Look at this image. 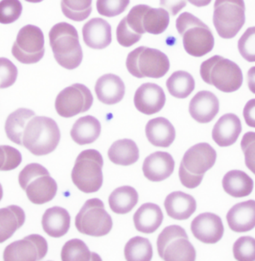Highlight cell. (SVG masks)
<instances>
[{
  "label": "cell",
  "instance_id": "2e32d148",
  "mask_svg": "<svg viewBox=\"0 0 255 261\" xmlns=\"http://www.w3.org/2000/svg\"><path fill=\"white\" fill-rule=\"evenodd\" d=\"M135 107L140 113L151 115L164 108L166 95L161 86L154 83H144L138 88L134 97Z\"/></svg>",
  "mask_w": 255,
  "mask_h": 261
},
{
  "label": "cell",
  "instance_id": "30bf717a",
  "mask_svg": "<svg viewBox=\"0 0 255 261\" xmlns=\"http://www.w3.org/2000/svg\"><path fill=\"white\" fill-rule=\"evenodd\" d=\"M244 0H216L213 22L218 35L224 39H232L245 23Z\"/></svg>",
  "mask_w": 255,
  "mask_h": 261
},
{
  "label": "cell",
  "instance_id": "6da1fadb",
  "mask_svg": "<svg viewBox=\"0 0 255 261\" xmlns=\"http://www.w3.org/2000/svg\"><path fill=\"white\" fill-rule=\"evenodd\" d=\"M54 57L60 66L73 70L80 65L82 49L77 30L71 24L61 22L53 25L49 33Z\"/></svg>",
  "mask_w": 255,
  "mask_h": 261
},
{
  "label": "cell",
  "instance_id": "8fae6325",
  "mask_svg": "<svg viewBox=\"0 0 255 261\" xmlns=\"http://www.w3.org/2000/svg\"><path fill=\"white\" fill-rule=\"evenodd\" d=\"M75 224L81 233L95 238L108 234L113 227L112 218L99 198H91L84 203L76 216Z\"/></svg>",
  "mask_w": 255,
  "mask_h": 261
},
{
  "label": "cell",
  "instance_id": "83f0119b",
  "mask_svg": "<svg viewBox=\"0 0 255 261\" xmlns=\"http://www.w3.org/2000/svg\"><path fill=\"white\" fill-rule=\"evenodd\" d=\"M25 221V212L20 206L11 205L0 209V243L12 238Z\"/></svg>",
  "mask_w": 255,
  "mask_h": 261
},
{
  "label": "cell",
  "instance_id": "44dd1931",
  "mask_svg": "<svg viewBox=\"0 0 255 261\" xmlns=\"http://www.w3.org/2000/svg\"><path fill=\"white\" fill-rule=\"evenodd\" d=\"M82 34L86 45L92 49H105L112 41L111 27L102 18L91 19L84 24Z\"/></svg>",
  "mask_w": 255,
  "mask_h": 261
},
{
  "label": "cell",
  "instance_id": "836d02e7",
  "mask_svg": "<svg viewBox=\"0 0 255 261\" xmlns=\"http://www.w3.org/2000/svg\"><path fill=\"white\" fill-rule=\"evenodd\" d=\"M63 261L102 260L100 256L91 252L87 245L79 239H73L65 243L61 250Z\"/></svg>",
  "mask_w": 255,
  "mask_h": 261
},
{
  "label": "cell",
  "instance_id": "7c38bea8",
  "mask_svg": "<svg viewBox=\"0 0 255 261\" xmlns=\"http://www.w3.org/2000/svg\"><path fill=\"white\" fill-rule=\"evenodd\" d=\"M44 35L39 27L26 25L21 28L13 44L12 54L20 63H38L45 54Z\"/></svg>",
  "mask_w": 255,
  "mask_h": 261
},
{
  "label": "cell",
  "instance_id": "5bb4252c",
  "mask_svg": "<svg viewBox=\"0 0 255 261\" xmlns=\"http://www.w3.org/2000/svg\"><path fill=\"white\" fill-rule=\"evenodd\" d=\"M48 243L44 237L31 234L7 246L3 254L6 261H37L45 257Z\"/></svg>",
  "mask_w": 255,
  "mask_h": 261
},
{
  "label": "cell",
  "instance_id": "ee69618b",
  "mask_svg": "<svg viewBox=\"0 0 255 261\" xmlns=\"http://www.w3.org/2000/svg\"><path fill=\"white\" fill-rule=\"evenodd\" d=\"M142 35L135 33L129 27L125 17L121 20L116 29L118 43L125 47H129L138 43L141 39Z\"/></svg>",
  "mask_w": 255,
  "mask_h": 261
},
{
  "label": "cell",
  "instance_id": "e575fe53",
  "mask_svg": "<svg viewBox=\"0 0 255 261\" xmlns=\"http://www.w3.org/2000/svg\"><path fill=\"white\" fill-rule=\"evenodd\" d=\"M170 24V14L166 9L149 7L143 16V27L146 33L160 35Z\"/></svg>",
  "mask_w": 255,
  "mask_h": 261
},
{
  "label": "cell",
  "instance_id": "f6af8a7d",
  "mask_svg": "<svg viewBox=\"0 0 255 261\" xmlns=\"http://www.w3.org/2000/svg\"><path fill=\"white\" fill-rule=\"evenodd\" d=\"M240 144L245 156V166L255 174V132L244 134Z\"/></svg>",
  "mask_w": 255,
  "mask_h": 261
},
{
  "label": "cell",
  "instance_id": "816d5d0a",
  "mask_svg": "<svg viewBox=\"0 0 255 261\" xmlns=\"http://www.w3.org/2000/svg\"><path fill=\"white\" fill-rule=\"evenodd\" d=\"M25 1L28 2V3H41V2L44 1V0H25Z\"/></svg>",
  "mask_w": 255,
  "mask_h": 261
},
{
  "label": "cell",
  "instance_id": "f546056e",
  "mask_svg": "<svg viewBox=\"0 0 255 261\" xmlns=\"http://www.w3.org/2000/svg\"><path fill=\"white\" fill-rule=\"evenodd\" d=\"M108 156L114 164L131 166L139 160V149L132 139H120L112 144L108 150Z\"/></svg>",
  "mask_w": 255,
  "mask_h": 261
},
{
  "label": "cell",
  "instance_id": "cb8c5ba5",
  "mask_svg": "<svg viewBox=\"0 0 255 261\" xmlns=\"http://www.w3.org/2000/svg\"><path fill=\"white\" fill-rule=\"evenodd\" d=\"M146 135L151 145L168 148L175 139V129L167 118L163 117L151 119L146 126Z\"/></svg>",
  "mask_w": 255,
  "mask_h": 261
},
{
  "label": "cell",
  "instance_id": "ba28073f",
  "mask_svg": "<svg viewBox=\"0 0 255 261\" xmlns=\"http://www.w3.org/2000/svg\"><path fill=\"white\" fill-rule=\"evenodd\" d=\"M126 67L135 77L158 79L167 74L170 64L168 57L162 51L140 46L128 55Z\"/></svg>",
  "mask_w": 255,
  "mask_h": 261
},
{
  "label": "cell",
  "instance_id": "f35d334b",
  "mask_svg": "<svg viewBox=\"0 0 255 261\" xmlns=\"http://www.w3.org/2000/svg\"><path fill=\"white\" fill-rule=\"evenodd\" d=\"M23 12L20 0H2L0 2V23L11 24L17 21Z\"/></svg>",
  "mask_w": 255,
  "mask_h": 261
},
{
  "label": "cell",
  "instance_id": "ab89813d",
  "mask_svg": "<svg viewBox=\"0 0 255 261\" xmlns=\"http://www.w3.org/2000/svg\"><path fill=\"white\" fill-rule=\"evenodd\" d=\"M22 162V155L18 150L9 145L0 146V171L15 169Z\"/></svg>",
  "mask_w": 255,
  "mask_h": 261
},
{
  "label": "cell",
  "instance_id": "8992f818",
  "mask_svg": "<svg viewBox=\"0 0 255 261\" xmlns=\"http://www.w3.org/2000/svg\"><path fill=\"white\" fill-rule=\"evenodd\" d=\"M18 180L28 200L33 204L49 202L58 191L56 181L51 177L47 169L38 163L27 165L20 171Z\"/></svg>",
  "mask_w": 255,
  "mask_h": 261
},
{
  "label": "cell",
  "instance_id": "9a60e30c",
  "mask_svg": "<svg viewBox=\"0 0 255 261\" xmlns=\"http://www.w3.org/2000/svg\"><path fill=\"white\" fill-rule=\"evenodd\" d=\"M190 227L194 236L205 244L218 243L224 234L221 218L212 213L199 214L193 220Z\"/></svg>",
  "mask_w": 255,
  "mask_h": 261
},
{
  "label": "cell",
  "instance_id": "d590c367",
  "mask_svg": "<svg viewBox=\"0 0 255 261\" xmlns=\"http://www.w3.org/2000/svg\"><path fill=\"white\" fill-rule=\"evenodd\" d=\"M124 254L126 260L150 261L153 256L152 246L147 238L135 237L125 245Z\"/></svg>",
  "mask_w": 255,
  "mask_h": 261
},
{
  "label": "cell",
  "instance_id": "60d3db41",
  "mask_svg": "<svg viewBox=\"0 0 255 261\" xmlns=\"http://www.w3.org/2000/svg\"><path fill=\"white\" fill-rule=\"evenodd\" d=\"M240 55L248 62H255V27H249L238 41Z\"/></svg>",
  "mask_w": 255,
  "mask_h": 261
},
{
  "label": "cell",
  "instance_id": "8d00e7d4",
  "mask_svg": "<svg viewBox=\"0 0 255 261\" xmlns=\"http://www.w3.org/2000/svg\"><path fill=\"white\" fill-rule=\"evenodd\" d=\"M60 6L65 17L74 21L86 20L92 12V0H61Z\"/></svg>",
  "mask_w": 255,
  "mask_h": 261
},
{
  "label": "cell",
  "instance_id": "74e56055",
  "mask_svg": "<svg viewBox=\"0 0 255 261\" xmlns=\"http://www.w3.org/2000/svg\"><path fill=\"white\" fill-rule=\"evenodd\" d=\"M233 253L237 260H255V239L249 236L239 238L233 246Z\"/></svg>",
  "mask_w": 255,
  "mask_h": 261
},
{
  "label": "cell",
  "instance_id": "ac0fdd59",
  "mask_svg": "<svg viewBox=\"0 0 255 261\" xmlns=\"http://www.w3.org/2000/svg\"><path fill=\"white\" fill-rule=\"evenodd\" d=\"M174 169V159L167 152H154L143 162V174L148 180L152 182L166 180L173 174Z\"/></svg>",
  "mask_w": 255,
  "mask_h": 261
},
{
  "label": "cell",
  "instance_id": "c3c4849f",
  "mask_svg": "<svg viewBox=\"0 0 255 261\" xmlns=\"http://www.w3.org/2000/svg\"><path fill=\"white\" fill-rule=\"evenodd\" d=\"M243 117L248 126L255 128V99H251L245 104Z\"/></svg>",
  "mask_w": 255,
  "mask_h": 261
},
{
  "label": "cell",
  "instance_id": "3957f363",
  "mask_svg": "<svg viewBox=\"0 0 255 261\" xmlns=\"http://www.w3.org/2000/svg\"><path fill=\"white\" fill-rule=\"evenodd\" d=\"M216 152L208 143H199L186 150L179 168V178L183 186L195 189L200 185L204 175L216 160Z\"/></svg>",
  "mask_w": 255,
  "mask_h": 261
},
{
  "label": "cell",
  "instance_id": "277c9868",
  "mask_svg": "<svg viewBox=\"0 0 255 261\" xmlns=\"http://www.w3.org/2000/svg\"><path fill=\"white\" fill-rule=\"evenodd\" d=\"M176 28L183 38L186 52L194 57H202L211 52L214 46V37L206 24L189 12L178 17Z\"/></svg>",
  "mask_w": 255,
  "mask_h": 261
},
{
  "label": "cell",
  "instance_id": "f907efd6",
  "mask_svg": "<svg viewBox=\"0 0 255 261\" xmlns=\"http://www.w3.org/2000/svg\"><path fill=\"white\" fill-rule=\"evenodd\" d=\"M187 1L197 7H204V6H208L212 0H187Z\"/></svg>",
  "mask_w": 255,
  "mask_h": 261
},
{
  "label": "cell",
  "instance_id": "681fc988",
  "mask_svg": "<svg viewBox=\"0 0 255 261\" xmlns=\"http://www.w3.org/2000/svg\"><path fill=\"white\" fill-rule=\"evenodd\" d=\"M247 83L249 90L255 94V66L248 70L247 73Z\"/></svg>",
  "mask_w": 255,
  "mask_h": 261
},
{
  "label": "cell",
  "instance_id": "603a6c76",
  "mask_svg": "<svg viewBox=\"0 0 255 261\" xmlns=\"http://www.w3.org/2000/svg\"><path fill=\"white\" fill-rule=\"evenodd\" d=\"M197 206V201L192 195L180 191L170 193L164 201L167 214L176 220L189 219L195 213Z\"/></svg>",
  "mask_w": 255,
  "mask_h": 261
},
{
  "label": "cell",
  "instance_id": "d6986e66",
  "mask_svg": "<svg viewBox=\"0 0 255 261\" xmlns=\"http://www.w3.org/2000/svg\"><path fill=\"white\" fill-rule=\"evenodd\" d=\"M242 132V124L235 114L228 113L222 115L213 126L212 138L220 147L234 145Z\"/></svg>",
  "mask_w": 255,
  "mask_h": 261
},
{
  "label": "cell",
  "instance_id": "4fadbf2b",
  "mask_svg": "<svg viewBox=\"0 0 255 261\" xmlns=\"http://www.w3.org/2000/svg\"><path fill=\"white\" fill-rule=\"evenodd\" d=\"M91 91L79 83L65 88L59 93L55 100V110L63 118H72L75 115L88 111L93 105Z\"/></svg>",
  "mask_w": 255,
  "mask_h": 261
},
{
  "label": "cell",
  "instance_id": "f5cc1de1",
  "mask_svg": "<svg viewBox=\"0 0 255 261\" xmlns=\"http://www.w3.org/2000/svg\"><path fill=\"white\" fill-rule=\"evenodd\" d=\"M3 187H2L1 184H0V201H1L2 198H3Z\"/></svg>",
  "mask_w": 255,
  "mask_h": 261
},
{
  "label": "cell",
  "instance_id": "484cf974",
  "mask_svg": "<svg viewBox=\"0 0 255 261\" xmlns=\"http://www.w3.org/2000/svg\"><path fill=\"white\" fill-rule=\"evenodd\" d=\"M135 228L143 233H153L162 225L164 214L158 205L152 203L143 204L133 217Z\"/></svg>",
  "mask_w": 255,
  "mask_h": 261
},
{
  "label": "cell",
  "instance_id": "1f68e13d",
  "mask_svg": "<svg viewBox=\"0 0 255 261\" xmlns=\"http://www.w3.org/2000/svg\"><path fill=\"white\" fill-rule=\"evenodd\" d=\"M138 192L130 186L119 187L112 192L108 198L110 208L116 214L131 212L138 202Z\"/></svg>",
  "mask_w": 255,
  "mask_h": 261
},
{
  "label": "cell",
  "instance_id": "7bdbcfd3",
  "mask_svg": "<svg viewBox=\"0 0 255 261\" xmlns=\"http://www.w3.org/2000/svg\"><path fill=\"white\" fill-rule=\"evenodd\" d=\"M18 70L7 58H0V89H7L15 83Z\"/></svg>",
  "mask_w": 255,
  "mask_h": 261
},
{
  "label": "cell",
  "instance_id": "f1b7e54d",
  "mask_svg": "<svg viewBox=\"0 0 255 261\" xmlns=\"http://www.w3.org/2000/svg\"><path fill=\"white\" fill-rule=\"evenodd\" d=\"M222 187L226 193L233 198H244L252 193L254 181L244 171L232 170L223 177Z\"/></svg>",
  "mask_w": 255,
  "mask_h": 261
},
{
  "label": "cell",
  "instance_id": "5b68a950",
  "mask_svg": "<svg viewBox=\"0 0 255 261\" xmlns=\"http://www.w3.org/2000/svg\"><path fill=\"white\" fill-rule=\"evenodd\" d=\"M200 74L204 82L225 93L234 92L243 85V72L238 65L220 56L202 62Z\"/></svg>",
  "mask_w": 255,
  "mask_h": 261
},
{
  "label": "cell",
  "instance_id": "4316f807",
  "mask_svg": "<svg viewBox=\"0 0 255 261\" xmlns=\"http://www.w3.org/2000/svg\"><path fill=\"white\" fill-rule=\"evenodd\" d=\"M101 129V124L98 119L91 115H87L76 121L70 131V136L78 145H89L100 137Z\"/></svg>",
  "mask_w": 255,
  "mask_h": 261
},
{
  "label": "cell",
  "instance_id": "7a4b0ae2",
  "mask_svg": "<svg viewBox=\"0 0 255 261\" xmlns=\"http://www.w3.org/2000/svg\"><path fill=\"white\" fill-rule=\"evenodd\" d=\"M60 139V129L53 119L35 115L24 129L23 146L35 156H45L56 149Z\"/></svg>",
  "mask_w": 255,
  "mask_h": 261
},
{
  "label": "cell",
  "instance_id": "4dcf8cb0",
  "mask_svg": "<svg viewBox=\"0 0 255 261\" xmlns=\"http://www.w3.org/2000/svg\"><path fill=\"white\" fill-rule=\"evenodd\" d=\"M35 115L34 111L25 108L18 109L10 114L5 125L7 137L14 143L23 145L24 129L28 121Z\"/></svg>",
  "mask_w": 255,
  "mask_h": 261
},
{
  "label": "cell",
  "instance_id": "bcb514c9",
  "mask_svg": "<svg viewBox=\"0 0 255 261\" xmlns=\"http://www.w3.org/2000/svg\"><path fill=\"white\" fill-rule=\"evenodd\" d=\"M149 8V6L146 5H138L132 8L127 17H125L129 27L138 34L146 33L143 27V16Z\"/></svg>",
  "mask_w": 255,
  "mask_h": 261
},
{
  "label": "cell",
  "instance_id": "7402d4cb",
  "mask_svg": "<svg viewBox=\"0 0 255 261\" xmlns=\"http://www.w3.org/2000/svg\"><path fill=\"white\" fill-rule=\"evenodd\" d=\"M95 91L100 102L107 105H114L123 99L125 84L119 76L108 73L97 80Z\"/></svg>",
  "mask_w": 255,
  "mask_h": 261
},
{
  "label": "cell",
  "instance_id": "e0dca14e",
  "mask_svg": "<svg viewBox=\"0 0 255 261\" xmlns=\"http://www.w3.org/2000/svg\"><path fill=\"white\" fill-rule=\"evenodd\" d=\"M219 111V100L210 91H199L189 102V114L200 124H207L213 121Z\"/></svg>",
  "mask_w": 255,
  "mask_h": 261
},
{
  "label": "cell",
  "instance_id": "7dc6e473",
  "mask_svg": "<svg viewBox=\"0 0 255 261\" xmlns=\"http://www.w3.org/2000/svg\"><path fill=\"white\" fill-rule=\"evenodd\" d=\"M160 5L173 16L176 15L186 6V0H160Z\"/></svg>",
  "mask_w": 255,
  "mask_h": 261
},
{
  "label": "cell",
  "instance_id": "9c48e42d",
  "mask_svg": "<svg viewBox=\"0 0 255 261\" xmlns=\"http://www.w3.org/2000/svg\"><path fill=\"white\" fill-rule=\"evenodd\" d=\"M159 256L166 261H194L197 251L185 230L179 225L165 227L157 240Z\"/></svg>",
  "mask_w": 255,
  "mask_h": 261
},
{
  "label": "cell",
  "instance_id": "d6a6232c",
  "mask_svg": "<svg viewBox=\"0 0 255 261\" xmlns=\"http://www.w3.org/2000/svg\"><path fill=\"white\" fill-rule=\"evenodd\" d=\"M169 92L176 98L184 99L195 89V80L190 73L184 70L174 72L167 81Z\"/></svg>",
  "mask_w": 255,
  "mask_h": 261
},
{
  "label": "cell",
  "instance_id": "b9f144b4",
  "mask_svg": "<svg viewBox=\"0 0 255 261\" xmlns=\"http://www.w3.org/2000/svg\"><path fill=\"white\" fill-rule=\"evenodd\" d=\"M129 3L130 0H97V11L105 17H116L125 12Z\"/></svg>",
  "mask_w": 255,
  "mask_h": 261
},
{
  "label": "cell",
  "instance_id": "d4e9b609",
  "mask_svg": "<svg viewBox=\"0 0 255 261\" xmlns=\"http://www.w3.org/2000/svg\"><path fill=\"white\" fill-rule=\"evenodd\" d=\"M70 221L71 218L66 209L60 206H53L47 210L43 216V229L52 238H61L69 230Z\"/></svg>",
  "mask_w": 255,
  "mask_h": 261
},
{
  "label": "cell",
  "instance_id": "52a82bcc",
  "mask_svg": "<svg viewBox=\"0 0 255 261\" xmlns=\"http://www.w3.org/2000/svg\"><path fill=\"white\" fill-rule=\"evenodd\" d=\"M104 160L98 150L88 149L76 158L71 177L73 184L84 193L98 192L103 184Z\"/></svg>",
  "mask_w": 255,
  "mask_h": 261
},
{
  "label": "cell",
  "instance_id": "ffe728a7",
  "mask_svg": "<svg viewBox=\"0 0 255 261\" xmlns=\"http://www.w3.org/2000/svg\"><path fill=\"white\" fill-rule=\"evenodd\" d=\"M229 226L233 231L244 233L255 227V201L248 200L234 205L226 216Z\"/></svg>",
  "mask_w": 255,
  "mask_h": 261
}]
</instances>
